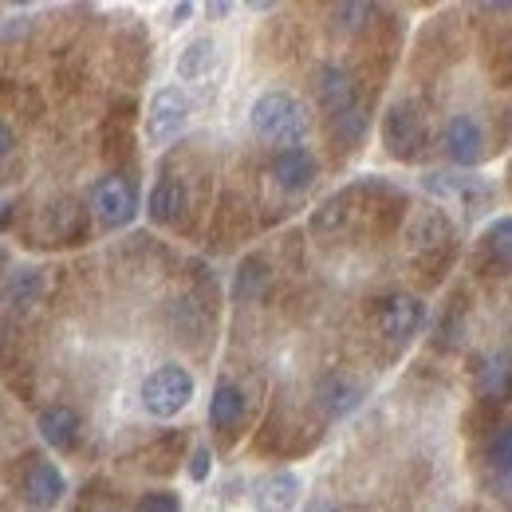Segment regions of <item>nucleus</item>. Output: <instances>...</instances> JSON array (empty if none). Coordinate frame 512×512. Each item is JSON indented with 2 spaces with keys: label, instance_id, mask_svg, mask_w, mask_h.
Wrapping results in <instances>:
<instances>
[{
  "label": "nucleus",
  "instance_id": "1",
  "mask_svg": "<svg viewBox=\"0 0 512 512\" xmlns=\"http://www.w3.org/2000/svg\"><path fill=\"white\" fill-rule=\"evenodd\" d=\"M249 123H253L256 138H264L280 150L300 146V138L308 134V115L296 103V95H288V91H264L249 111Z\"/></svg>",
  "mask_w": 512,
  "mask_h": 512
},
{
  "label": "nucleus",
  "instance_id": "2",
  "mask_svg": "<svg viewBox=\"0 0 512 512\" xmlns=\"http://www.w3.org/2000/svg\"><path fill=\"white\" fill-rule=\"evenodd\" d=\"M193 398V375L178 363H162L142 383V406L150 418H178Z\"/></svg>",
  "mask_w": 512,
  "mask_h": 512
},
{
  "label": "nucleus",
  "instance_id": "3",
  "mask_svg": "<svg viewBox=\"0 0 512 512\" xmlns=\"http://www.w3.org/2000/svg\"><path fill=\"white\" fill-rule=\"evenodd\" d=\"M426 138H430V130H426V119H422V111H418L414 103H394V107L386 111L383 146L390 158L414 162V158L426 150Z\"/></svg>",
  "mask_w": 512,
  "mask_h": 512
},
{
  "label": "nucleus",
  "instance_id": "4",
  "mask_svg": "<svg viewBox=\"0 0 512 512\" xmlns=\"http://www.w3.org/2000/svg\"><path fill=\"white\" fill-rule=\"evenodd\" d=\"M190 115H193L190 91H182V87H162V91H154L150 111H146V138H150L154 146H166L170 138H178V134L186 130Z\"/></svg>",
  "mask_w": 512,
  "mask_h": 512
},
{
  "label": "nucleus",
  "instance_id": "5",
  "mask_svg": "<svg viewBox=\"0 0 512 512\" xmlns=\"http://www.w3.org/2000/svg\"><path fill=\"white\" fill-rule=\"evenodd\" d=\"M422 323H426V308H422L418 296H410V292H394V296L379 300L375 327H379V335L390 339V343H406V339H414V335L422 331Z\"/></svg>",
  "mask_w": 512,
  "mask_h": 512
},
{
  "label": "nucleus",
  "instance_id": "6",
  "mask_svg": "<svg viewBox=\"0 0 512 512\" xmlns=\"http://www.w3.org/2000/svg\"><path fill=\"white\" fill-rule=\"evenodd\" d=\"M91 209H95V217L107 225V229H123L134 221V213H138V190H134V182L123 178V174H111V178H103L95 193H91Z\"/></svg>",
  "mask_w": 512,
  "mask_h": 512
},
{
  "label": "nucleus",
  "instance_id": "7",
  "mask_svg": "<svg viewBox=\"0 0 512 512\" xmlns=\"http://www.w3.org/2000/svg\"><path fill=\"white\" fill-rule=\"evenodd\" d=\"M316 99H320V107L331 115V123L335 119H343L347 111H355V107H363L359 103V83H355V75L347 71V67L339 64H320L316 67Z\"/></svg>",
  "mask_w": 512,
  "mask_h": 512
},
{
  "label": "nucleus",
  "instance_id": "8",
  "mask_svg": "<svg viewBox=\"0 0 512 512\" xmlns=\"http://www.w3.org/2000/svg\"><path fill=\"white\" fill-rule=\"evenodd\" d=\"M268 174H272V182L284 193H304L316 182L320 162H316V154H312L308 146H288V150H276V154H272Z\"/></svg>",
  "mask_w": 512,
  "mask_h": 512
},
{
  "label": "nucleus",
  "instance_id": "9",
  "mask_svg": "<svg viewBox=\"0 0 512 512\" xmlns=\"http://www.w3.org/2000/svg\"><path fill=\"white\" fill-rule=\"evenodd\" d=\"M67 493V477L56 461L32 457V465L24 469V501L36 509H56Z\"/></svg>",
  "mask_w": 512,
  "mask_h": 512
},
{
  "label": "nucleus",
  "instance_id": "10",
  "mask_svg": "<svg viewBox=\"0 0 512 512\" xmlns=\"http://www.w3.org/2000/svg\"><path fill=\"white\" fill-rule=\"evenodd\" d=\"M442 146L453 166H473L485 154V130L473 115H453L442 130Z\"/></svg>",
  "mask_w": 512,
  "mask_h": 512
},
{
  "label": "nucleus",
  "instance_id": "11",
  "mask_svg": "<svg viewBox=\"0 0 512 512\" xmlns=\"http://www.w3.org/2000/svg\"><path fill=\"white\" fill-rule=\"evenodd\" d=\"M473 390L477 398H489V402H512V351H489L477 371H473Z\"/></svg>",
  "mask_w": 512,
  "mask_h": 512
},
{
  "label": "nucleus",
  "instance_id": "12",
  "mask_svg": "<svg viewBox=\"0 0 512 512\" xmlns=\"http://www.w3.org/2000/svg\"><path fill=\"white\" fill-rule=\"evenodd\" d=\"M422 186L434 193V197H453L461 205H481L485 197H493V186L477 174H449V170H430L422 178Z\"/></svg>",
  "mask_w": 512,
  "mask_h": 512
},
{
  "label": "nucleus",
  "instance_id": "13",
  "mask_svg": "<svg viewBox=\"0 0 512 512\" xmlns=\"http://www.w3.org/2000/svg\"><path fill=\"white\" fill-rule=\"evenodd\" d=\"M186 209H190V193H186V186H182L178 178L162 174V178L154 182L150 197H146V213H150V221H158V225H178V221L186 217Z\"/></svg>",
  "mask_w": 512,
  "mask_h": 512
},
{
  "label": "nucleus",
  "instance_id": "14",
  "mask_svg": "<svg viewBox=\"0 0 512 512\" xmlns=\"http://www.w3.org/2000/svg\"><path fill=\"white\" fill-rule=\"evenodd\" d=\"M485 469L493 477V489L512 505V422L497 426L485 442Z\"/></svg>",
  "mask_w": 512,
  "mask_h": 512
},
{
  "label": "nucleus",
  "instance_id": "15",
  "mask_svg": "<svg viewBox=\"0 0 512 512\" xmlns=\"http://www.w3.org/2000/svg\"><path fill=\"white\" fill-rule=\"evenodd\" d=\"M449 241H453V229H449L442 209H426V213L414 217V225H410V249L418 256L438 253V249L449 253Z\"/></svg>",
  "mask_w": 512,
  "mask_h": 512
},
{
  "label": "nucleus",
  "instance_id": "16",
  "mask_svg": "<svg viewBox=\"0 0 512 512\" xmlns=\"http://www.w3.org/2000/svg\"><path fill=\"white\" fill-rule=\"evenodd\" d=\"M241 418H245V390L237 383H229V379H221V383L213 386V398H209V422H213V430L233 434L241 426Z\"/></svg>",
  "mask_w": 512,
  "mask_h": 512
},
{
  "label": "nucleus",
  "instance_id": "17",
  "mask_svg": "<svg viewBox=\"0 0 512 512\" xmlns=\"http://www.w3.org/2000/svg\"><path fill=\"white\" fill-rule=\"evenodd\" d=\"M477 260L489 272H512V217H497L477 245Z\"/></svg>",
  "mask_w": 512,
  "mask_h": 512
},
{
  "label": "nucleus",
  "instance_id": "18",
  "mask_svg": "<svg viewBox=\"0 0 512 512\" xmlns=\"http://www.w3.org/2000/svg\"><path fill=\"white\" fill-rule=\"evenodd\" d=\"M359 402H363V390L351 383V379H343V375H323L320 383H316V406H320L327 418H343Z\"/></svg>",
  "mask_w": 512,
  "mask_h": 512
},
{
  "label": "nucleus",
  "instance_id": "19",
  "mask_svg": "<svg viewBox=\"0 0 512 512\" xmlns=\"http://www.w3.org/2000/svg\"><path fill=\"white\" fill-rule=\"evenodd\" d=\"M253 501L260 512H288L300 501V481L292 473H268L256 481Z\"/></svg>",
  "mask_w": 512,
  "mask_h": 512
},
{
  "label": "nucleus",
  "instance_id": "20",
  "mask_svg": "<svg viewBox=\"0 0 512 512\" xmlns=\"http://www.w3.org/2000/svg\"><path fill=\"white\" fill-rule=\"evenodd\" d=\"M36 426H40V438H44L48 446L64 453V449L75 446L79 414H75L71 406H60V402H56V406H44V410H40V422H36Z\"/></svg>",
  "mask_w": 512,
  "mask_h": 512
},
{
  "label": "nucleus",
  "instance_id": "21",
  "mask_svg": "<svg viewBox=\"0 0 512 512\" xmlns=\"http://www.w3.org/2000/svg\"><path fill=\"white\" fill-rule=\"evenodd\" d=\"M213 60H217V44H213L209 36H197V40H190V44L178 52V79L193 83V79L209 75Z\"/></svg>",
  "mask_w": 512,
  "mask_h": 512
},
{
  "label": "nucleus",
  "instance_id": "22",
  "mask_svg": "<svg viewBox=\"0 0 512 512\" xmlns=\"http://www.w3.org/2000/svg\"><path fill=\"white\" fill-rule=\"evenodd\" d=\"M264 288H268V264H264V256L260 253L245 256L241 268H237V276H233V296H237L241 304H249Z\"/></svg>",
  "mask_w": 512,
  "mask_h": 512
},
{
  "label": "nucleus",
  "instance_id": "23",
  "mask_svg": "<svg viewBox=\"0 0 512 512\" xmlns=\"http://www.w3.org/2000/svg\"><path fill=\"white\" fill-rule=\"evenodd\" d=\"M40 288H44L40 268H16L4 280V300H8V308H20V304H32L40 296Z\"/></svg>",
  "mask_w": 512,
  "mask_h": 512
},
{
  "label": "nucleus",
  "instance_id": "24",
  "mask_svg": "<svg viewBox=\"0 0 512 512\" xmlns=\"http://www.w3.org/2000/svg\"><path fill=\"white\" fill-rule=\"evenodd\" d=\"M331 134H335V138H339L347 150H351V146H359V138L367 134V111H363V107L347 111L343 119H335V123H331Z\"/></svg>",
  "mask_w": 512,
  "mask_h": 512
},
{
  "label": "nucleus",
  "instance_id": "25",
  "mask_svg": "<svg viewBox=\"0 0 512 512\" xmlns=\"http://www.w3.org/2000/svg\"><path fill=\"white\" fill-rule=\"evenodd\" d=\"M331 16H335L339 28H359V24H367L375 16V4H335Z\"/></svg>",
  "mask_w": 512,
  "mask_h": 512
},
{
  "label": "nucleus",
  "instance_id": "26",
  "mask_svg": "<svg viewBox=\"0 0 512 512\" xmlns=\"http://www.w3.org/2000/svg\"><path fill=\"white\" fill-rule=\"evenodd\" d=\"M134 512H182V505H178L174 493H146Z\"/></svg>",
  "mask_w": 512,
  "mask_h": 512
},
{
  "label": "nucleus",
  "instance_id": "27",
  "mask_svg": "<svg viewBox=\"0 0 512 512\" xmlns=\"http://www.w3.org/2000/svg\"><path fill=\"white\" fill-rule=\"evenodd\" d=\"M209 469H213V453H209V446H197L190 457V477L193 481H205Z\"/></svg>",
  "mask_w": 512,
  "mask_h": 512
},
{
  "label": "nucleus",
  "instance_id": "28",
  "mask_svg": "<svg viewBox=\"0 0 512 512\" xmlns=\"http://www.w3.org/2000/svg\"><path fill=\"white\" fill-rule=\"evenodd\" d=\"M190 12H193V4H190V0H182V4H178V8L170 12V16H174L170 24H186V16H190Z\"/></svg>",
  "mask_w": 512,
  "mask_h": 512
},
{
  "label": "nucleus",
  "instance_id": "29",
  "mask_svg": "<svg viewBox=\"0 0 512 512\" xmlns=\"http://www.w3.org/2000/svg\"><path fill=\"white\" fill-rule=\"evenodd\" d=\"M308 512H339V509H335L331 501H316V505H312V509H308Z\"/></svg>",
  "mask_w": 512,
  "mask_h": 512
}]
</instances>
